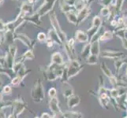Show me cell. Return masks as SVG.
Returning <instances> with one entry per match:
<instances>
[{"instance_id":"1","label":"cell","mask_w":127,"mask_h":118,"mask_svg":"<svg viewBox=\"0 0 127 118\" xmlns=\"http://www.w3.org/2000/svg\"><path fill=\"white\" fill-rule=\"evenodd\" d=\"M52 61H53V62L60 65L63 63V58L59 54L56 53L53 55V57H52Z\"/></svg>"},{"instance_id":"2","label":"cell","mask_w":127,"mask_h":118,"mask_svg":"<svg viewBox=\"0 0 127 118\" xmlns=\"http://www.w3.org/2000/svg\"><path fill=\"white\" fill-rule=\"evenodd\" d=\"M78 102H79V98L76 97V96H74V97H73L70 100H69V106H71V107L75 106L78 103Z\"/></svg>"},{"instance_id":"3","label":"cell","mask_w":127,"mask_h":118,"mask_svg":"<svg viewBox=\"0 0 127 118\" xmlns=\"http://www.w3.org/2000/svg\"><path fill=\"white\" fill-rule=\"evenodd\" d=\"M77 39H79L80 41H81V42H85V41H86L87 39H88L87 36L83 32H77Z\"/></svg>"},{"instance_id":"4","label":"cell","mask_w":127,"mask_h":118,"mask_svg":"<svg viewBox=\"0 0 127 118\" xmlns=\"http://www.w3.org/2000/svg\"><path fill=\"white\" fill-rule=\"evenodd\" d=\"M16 52H17L16 47H14V46H10V54L13 57H14V56H15Z\"/></svg>"},{"instance_id":"5","label":"cell","mask_w":127,"mask_h":118,"mask_svg":"<svg viewBox=\"0 0 127 118\" xmlns=\"http://www.w3.org/2000/svg\"><path fill=\"white\" fill-rule=\"evenodd\" d=\"M25 57L26 58L32 59V58H33V54L32 53V51H31V50H29V51H27V52H26V53H25Z\"/></svg>"},{"instance_id":"6","label":"cell","mask_w":127,"mask_h":118,"mask_svg":"<svg viewBox=\"0 0 127 118\" xmlns=\"http://www.w3.org/2000/svg\"><path fill=\"white\" fill-rule=\"evenodd\" d=\"M45 39H46V36H45V34L44 33H39L38 35V39L40 41H43V40H45Z\"/></svg>"},{"instance_id":"7","label":"cell","mask_w":127,"mask_h":118,"mask_svg":"<svg viewBox=\"0 0 127 118\" xmlns=\"http://www.w3.org/2000/svg\"><path fill=\"white\" fill-rule=\"evenodd\" d=\"M3 92H4V93H6V94H10V93H11V88H10V87H9V86L4 87V88H3Z\"/></svg>"},{"instance_id":"8","label":"cell","mask_w":127,"mask_h":118,"mask_svg":"<svg viewBox=\"0 0 127 118\" xmlns=\"http://www.w3.org/2000/svg\"><path fill=\"white\" fill-rule=\"evenodd\" d=\"M103 37H102L101 38V39H111V36H112V35H111V33L110 32H107L106 33H105L103 36Z\"/></svg>"},{"instance_id":"9","label":"cell","mask_w":127,"mask_h":118,"mask_svg":"<svg viewBox=\"0 0 127 118\" xmlns=\"http://www.w3.org/2000/svg\"><path fill=\"white\" fill-rule=\"evenodd\" d=\"M6 26L5 25V24H4L2 21L0 20V31H2V32L4 31V30L6 29Z\"/></svg>"},{"instance_id":"10","label":"cell","mask_w":127,"mask_h":118,"mask_svg":"<svg viewBox=\"0 0 127 118\" xmlns=\"http://www.w3.org/2000/svg\"><path fill=\"white\" fill-rule=\"evenodd\" d=\"M20 82V77H16L14 79H13V80H12V84H17L18 83Z\"/></svg>"},{"instance_id":"11","label":"cell","mask_w":127,"mask_h":118,"mask_svg":"<svg viewBox=\"0 0 127 118\" xmlns=\"http://www.w3.org/2000/svg\"><path fill=\"white\" fill-rule=\"evenodd\" d=\"M108 13H109V10H108V9H106V8H104L101 11V14L103 15V16H106L107 14H108Z\"/></svg>"},{"instance_id":"12","label":"cell","mask_w":127,"mask_h":118,"mask_svg":"<svg viewBox=\"0 0 127 118\" xmlns=\"http://www.w3.org/2000/svg\"><path fill=\"white\" fill-rule=\"evenodd\" d=\"M49 94H50V96L52 98L53 96L55 94V90L54 89V88H51V90H50V91H49Z\"/></svg>"},{"instance_id":"13","label":"cell","mask_w":127,"mask_h":118,"mask_svg":"<svg viewBox=\"0 0 127 118\" xmlns=\"http://www.w3.org/2000/svg\"><path fill=\"white\" fill-rule=\"evenodd\" d=\"M42 118H51L50 116L47 114V113H43V116H42Z\"/></svg>"},{"instance_id":"14","label":"cell","mask_w":127,"mask_h":118,"mask_svg":"<svg viewBox=\"0 0 127 118\" xmlns=\"http://www.w3.org/2000/svg\"><path fill=\"white\" fill-rule=\"evenodd\" d=\"M2 2H3V0H0V5H1Z\"/></svg>"},{"instance_id":"15","label":"cell","mask_w":127,"mask_h":118,"mask_svg":"<svg viewBox=\"0 0 127 118\" xmlns=\"http://www.w3.org/2000/svg\"><path fill=\"white\" fill-rule=\"evenodd\" d=\"M29 1L30 2H32V0H29Z\"/></svg>"},{"instance_id":"16","label":"cell","mask_w":127,"mask_h":118,"mask_svg":"<svg viewBox=\"0 0 127 118\" xmlns=\"http://www.w3.org/2000/svg\"><path fill=\"white\" fill-rule=\"evenodd\" d=\"M0 42H1V36H0Z\"/></svg>"},{"instance_id":"17","label":"cell","mask_w":127,"mask_h":118,"mask_svg":"<svg viewBox=\"0 0 127 118\" xmlns=\"http://www.w3.org/2000/svg\"><path fill=\"white\" fill-rule=\"evenodd\" d=\"M0 66H1V65H0Z\"/></svg>"}]
</instances>
